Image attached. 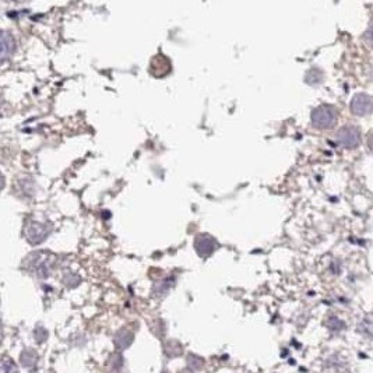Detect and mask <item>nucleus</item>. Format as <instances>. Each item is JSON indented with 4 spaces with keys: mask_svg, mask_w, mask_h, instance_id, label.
<instances>
[{
    "mask_svg": "<svg viewBox=\"0 0 373 373\" xmlns=\"http://www.w3.org/2000/svg\"><path fill=\"white\" fill-rule=\"evenodd\" d=\"M51 264L49 255L45 252H35L26 260L27 270L38 278H48L51 276Z\"/></svg>",
    "mask_w": 373,
    "mask_h": 373,
    "instance_id": "f257e3e1",
    "label": "nucleus"
},
{
    "mask_svg": "<svg viewBox=\"0 0 373 373\" xmlns=\"http://www.w3.org/2000/svg\"><path fill=\"white\" fill-rule=\"evenodd\" d=\"M338 119L337 109L331 105H320L312 112V123L317 129H331Z\"/></svg>",
    "mask_w": 373,
    "mask_h": 373,
    "instance_id": "f03ea898",
    "label": "nucleus"
},
{
    "mask_svg": "<svg viewBox=\"0 0 373 373\" xmlns=\"http://www.w3.org/2000/svg\"><path fill=\"white\" fill-rule=\"evenodd\" d=\"M24 234L31 245H39L52 234V225L48 222L30 220L27 221Z\"/></svg>",
    "mask_w": 373,
    "mask_h": 373,
    "instance_id": "7ed1b4c3",
    "label": "nucleus"
},
{
    "mask_svg": "<svg viewBox=\"0 0 373 373\" xmlns=\"http://www.w3.org/2000/svg\"><path fill=\"white\" fill-rule=\"evenodd\" d=\"M336 140L345 149H355L361 141V132L355 126H344L336 134Z\"/></svg>",
    "mask_w": 373,
    "mask_h": 373,
    "instance_id": "20e7f679",
    "label": "nucleus"
},
{
    "mask_svg": "<svg viewBox=\"0 0 373 373\" xmlns=\"http://www.w3.org/2000/svg\"><path fill=\"white\" fill-rule=\"evenodd\" d=\"M194 249L200 257H209L218 249V242L209 234H201V235L196 236Z\"/></svg>",
    "mask_w": 373,
    "mask_h": 373,
    "instance_id": "39448f33",
    "label": "nucleus"
},
{
    "mask_svg": "<svg viewBox=\"0 0 373 373\" xmlns=\"http://www.w3.org/2000/svg\"><path fill=\"white\" fill-rule=\"evenodd\" d=\"M349 108H351V112L358 116L369 115L373 112V97L368 94H357L349 103Z\"/></svg>",
    "mask_w": 373,
    "mask_h": 373,
    "instance_id": "423d86ee",
    "label": "nucleus"
},
{
    "mask_svg": "<svg viewBox=\"0 0 373 373\" xmlns=\"http://www.w3.org/2000/svg\"><path fill=\"white\" fill-rule=\"evenodd\" d=\"M134 341L133 331H130L128 328H120L119 331L115 333L113 336V344L118 349H126L129 348Z\"/></svg>",
    "mask_w": 373,
    "mask_h": 373,
    "instance_id": "0eeeda50",
    "label": "nucleus"
},
{
    "mask_svg": "<svg viewBox=\"0 0 373 373\" xmlns=\"http://www.w3.org/2000/svg\"><path fill=\"white\" fill-rule=\"evenodd\" d=\"M21 363L27 369H34L38 363V354L34 349H24L20 355Z\"/></svg>",
    "mask_w": 373,
    "mask_h": 373,
    "instance_id": "6e6552de",
    "label": "nucleus"
},
{
    "mask_svg": "<svg viewBox=\"0 0 373 373\" xmlns=\"http://www.w3.org/2000/svg\"><path fill=\"white\" fill-rule=\"evenodd\" d=\"M35 182L31 179V178H23L18 180V190L23 197H31L32 194L35 193Z\"/></svg>",
    "mask_w": 373,
    "mask_h": 373,
    "instance_id": "1a4fd4ad",
    "label": "nucleus"
},
{
    "mask_svg": "<svg viewBox=\"0 0 373 373\" xmlns=\"http://www.w3.org/2000/svg\"><path fill=\"white\" fill-rule=\"evenodd\" d=\"M174 282H175L174 277H169V278H165L164 281L155 284V288H154L155 297H165V294L171 289V286L174 285Z\"/></svg>",
    "mask_w": 373,
    "mask_h": 373,
    "instance_id": "9d476101",
    "label": "nucleus"
},
{
    "mask_svg": "<svg viewBox=\"0 0 373 373\" xmlns=\"http://www.w3.org/2000/svg\"><path fill=\"white\" fill-rule=\"evenodd\" d=\"M13 49H14V42H13V38L9 36L7 34H3V38H2V57L5 60L6 57L13 53Z\"/></svg>",
    "mask_w": 373,
    "mask_h": 373,
    "instance_id": "9b49d317",
    "label": "nucleus"
},
{
    "mask_svg": "<svg viewBox=\"0 0 373 373\" xmlns=\"http://www.w3.org/2000/svg\"><path fill=\"white\" fill-rule=\"evenodd\" d=\"M358 330L361 333H363L365 336L373 338V316L365 317L362 322L359 323Z\"/></svg>",
    "mask_w": 373,
    "mask_h": 373,
    "instance_id": "f8f14e48",
    "label": "nucleus"
},
{
    "mask_svg": "<svg viewBox=\"0 0 373 373\" xmlns=\"http://www.w3.org/2000/svg\"><path fill=\"white\" fill-rule=\"evenodd\" d=\"M63 282H65V285L69 286V288H74V286L80 285L81 278L77 276V274H74V273H72V271H69V273H66L65 277H63Z\"/></svg>",
    "mask_w": 373,
    "mask_h": 373,
    "instance_id": "ddd939ff",
    "label": "nucleus"
},
{
    "mask_svg": "<svg viewBox=\"0 0 373 373\" xmlns=\"http://www.w3.org/2000/svg\"><path fill=\"white\" fill-rule=\"evenodd\" d=\"M326 326H327L330 330L333 331H340V330H343L345 327V323L341 320V319H338L336 316H330L327 319V322H326Z\"/></svg>",
    "mask_w": 373,
    "mask_h": 373,
    "instance_id": "4468645a",
    "label": "nucleus"
},
{
    "mask_svg": "<svg viewBox=\"0 0 373 373\" xmlns=\"http://www.w3.org/2000/svg\"><path fill=\"white\" fill-rule=\"evenodd\" d=\"M34 337H35L36 343L42 344L44 341H46V338H48V330H46L42 324H38V326L34 328Z\"/></svg>",
    "mask_w": 373,
    "mask_h": 373,
    "instance_id": "2eb2a0df",
    "label": "nucleus"
},
{
    "mask_svg": "<svg viewBox=\"0 0 373 373\" xmlns=\"http://www.w3.org/2000/svg\"><path fill=\"white\" fill-rule=\"evenodd\" d=\"M204 361L199 357H196V355H189V358H188V366H189L190 370H199V369L203 368V365H204Z\"/></svg>",
    "mask_w": 373,
    "mask_h": 373,
    "instance_id": "dca6fc26",
    "label": "nucleus"
},
{
    "mask_svg": "<svg viewBox=\"0 0 373 373\" xmlns=\"http://www.w3.org/2000/svg\"><path fill=\"white\" fill-rule=\"evenodd\" d=\"M167 354H168L171 358L178 357V355L182 354V347H180L179 344L176 343V341H171V343L167 345Z\"/></svg>",
    "mask_w": 373,
    "mask_h": 373,
    "instance_id": "f3484780",
    "label": "nucleus"
},
{
    "mask_svg": "<svg viewBox=\"0 0 373 373\" xmlns=\"http://www.w3.org/2000/svg\"><path fill=\"white\" fill-rule=\"evenodd\" d=\"M123 357L120 353H115L112 355V358H111V369L113 370H120L123 366Z\"/></svg>",
    "mask_w": 373,
    "mask_h": 373,
    "instance_id": "a211bd4d",
    "label": "nucleus"
},
{
    "mask_svg": "<svg viewBox=\"0 0 373 373\" xmlns=\"http://www.w3.org/2000/svg\"><path fill=\"white\" fill-rule=\"evenodd\" d=\"M9 362H10L9 359H3V362H2V372L10 373L11 370H13V372H17L18 369H17V366L13 363V361H11V363Z\"/></svg>",
    "mask_w": 373,
    "mask_h": 373,
    "instance_id": "6ab92c4d",
    "label": "nucleus"
},
{
    "mask_svg": "<svg viewBox=\"0 0 373 373\" xmlns=\"http://www.w3.org/2000/svg\"><path fill=\"white\" fill-rule=\"evenodd\" d=\"M368 146H369V149H370V151H373V133H369Z\"/></svg>",
    "mask_w": 373,
    "mask_h": 373,
    "instance_id": "aec40b11",
    "label": "nucleus"
},
{
    "mask_svg": "<svg viewBox=\"0 0 373 373\" xmlns=\"http://www.w3.org/2000/svg\"><path fill=\"white\" fill-rule=\"evenodd\" d=\"M372 38H373V31H372Z\"/></svg>",
    "mask_w": 373,
    "mask_h": 373,
    "instance_id": "412c9836",
    "label": "nucleus"
}]
</instances>
